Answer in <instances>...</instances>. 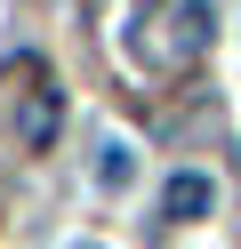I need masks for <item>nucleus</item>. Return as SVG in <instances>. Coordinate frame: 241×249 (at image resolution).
I'll list each match as a JSON object with an SVG mask.
<instances>
[{
	"label": "nucleus",
	"instance_id": "obj_1",
	"mask_svg": "<svg viewBox=\"0 0 241 249\" xmlns=\"http://www.w3.org/2000/svg\"><path fill=\"white\" fill-rule=\"evenodd\" d=\"M16 72H24V121H16V145L24 153H48L56 145V121H64V97H56V81L40 72V56H16Z\"/></svg>",
	"mask_w": 241,
	"mask_h": 249
},
{
	"label": "nucleus",
	"instance_id": "obj_2",
	"mask_svg": "<svg viewBox=\"0 0 241 249\" xmlns=\"http://www.w3.org/2000/svg\"><path fill=\"white\" fill-rule=\"evenodd\" d=\"M209 209H217V185H209L201 169H177V177L161 185V217H169V225H201Z\"/></svg>",
	"mask_w": 241,
	"mask_h": 249
},
{
	"label": "nucleus",
	"instance_id": "obj_3",
	"mask_svg": "<svg viewBox=\"0 0 241 249\" xmlns=\"http://www.w3.org/2000/svg\"><path fill=\"white\" fill-rule=\"evenodd\" d=\"M201 40H209V8H201V0H185V8H177V56H193Z\"/></svg>",
	"mask_w": 241,
	"mask_h": 249
}]
</instances>
